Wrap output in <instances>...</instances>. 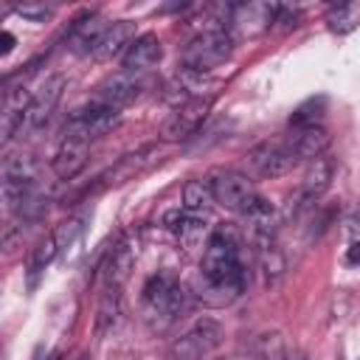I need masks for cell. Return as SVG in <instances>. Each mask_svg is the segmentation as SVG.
Segmentation results:
<instances>
[{
  "mask_svg": "<svg viewBox=\"0 0 360 360\" xmlns=\"http://www.w3.org/2000/svg\"><path fill=\"white\" fill-rule=\"evenodd\" d=\"M11 48H14V37L8 31H3V53H8Z\"/></svg>",
  "mask_w": 360,
  "mask_h": 360,
  "instance_id": "cell-26",
  "label": "cell"
},
{
  "mask_svg": "<svg viewBox=\"0 0 360 360\" xmlns=\"http://www.w3.org/2000/svg\"><path fill=\"white\" fill-rule=\"evenodd\" d=\"M87 219H90V214H82V217H73V219H68L65 225H59V231L53 233V236H56V245H59V253L76 250V245H79L82 236H84Z\"/></svg>",
  "mask_w": 360,
  "mask_h": 360,
  "instance_id": "cell-21",
  "label": "cell"
},
{
  "mask_svg": "<svg viewBox=\"0 0 360 360\" xmlns=\"http://www.w3.org/2000/svg\"><path fill=\"white\" fill-rule=\"evenodd\" d=\"M332 177H335V160H332V158L321 155V158L309 160V169H307V174H304V183H301V194H298V197L312 205V202L329 188Z\"/></svg>",
  "mask_w": 360,
  "mask_h": 360,
  "instance_id": "cell-15",
  "label": "cell"
},
{
  "mask_svg": "<svg viewBox=\"0 0 360 360\" xmlns=\"http://www.w3.org/2000/svg\"><path fill=\"white\" fill-rule=\"evenodd\" d=\"M287 360H304V354H298V352H295V354H287Z\"/></svg>",
  "mask_w": 360,
  "mask_h": 360,
  "instance_id": "cell-27",
  "label": "cell"
},
{
  "mask_svg": "<svg viewBox=\"0 0 360 360\" xmlns=\"http://www.w3.org/2000/svg\"><path fill=\"white\" fill-rule=\"evenodd\" d=\"M62 90H65V76H48L39 90L31 96V107H28V115H25V129H39L45 127V121L51 118V112L56 110L59 98H62Z\"/></svg>",
  "mask_w": 360,
  "mask_h": 360,
  "instance_id": "cell-10",
  "label": "cell"
},
{
  "mask_svg": "<svg viewBox=\"0 0 360 360\" xmlns=\"http://www.w3.org/2000/svg\"><path fill=\"white\" fill-rule=\"evenodd\" d=\"M208 110H211V96H205V98L197 96V98H191L186 104H177L174 112L163 124V132H160L163 141H186L188 135H194L197 127L205 121Z\"/></svg>",
  "mask_w": 360,
  "mask_h": 360,
  "instance_id": "cell-8",
  "label": "cell"
},
{
  "mask_svg": "<svg viewBox=\"0 0 360 360\" xmlns=\"http://www.w3.org/2000/svg\"><path fill=\"white\" fill-rule=\"evenodd\" d=\"M360 22V6H335L326 14V25L335 34H349Z\"/></svg>",
  "mask_w": 360,
  "mask_h": 360,
  "instance_id": "cell-23",
  "label": "cell"
},
{
  "mask_svg": "<svg viewBox=\"0 0 360 360\" xmlns=\"http://www.w3.org/2000/svg\"><path fill=\"white\" fill-rule=\"evenodd\" d=\"M323 112H326V98H323V96H318V98H307V101L290 115V127H292V129L321 127Z\"/></svg>",
  "mask_w": 360,
  "mask_h": 360,
  "instance_id": "cell-20",
  "label": "cell"
},
{
  "mask_svg": "<svg viewBox=\"0 0 360 360\" xmlns=\"http://www.w3.org/2000/svg\"><path fill=\"white\" fill-rule=\"evenodd\" d=\"M14 11L20 17H25V20H34V22H42V20H48L53 14V8L45 6V3H22V6H14Z\"/></svg>",
  "mask_w": 360,
  "mask_h": 360,
  "instance_id": "cell-24",
  "label": "cell"
},
{
  "mask_svg": "<svg viewBox=\"0 0 360 360\" xmlns=\"http://www.w3.org/2000/svg\"><path fill=\"white\" fill-rule=\"evenodd\" d=\"M346 259H349L352 264H357V262H360V242H354V245L349 248V253H346Z\"/></svg>",
  "mask_w": 360,
  "mask_h": 360,
  "instance_id": "cell-25",
  "label": "cell"
},
{
  "mask_svg": "<svg viewBox=\"0 0 360 360\" xmlns=\"http://www.w3.org/2000/svg\"><path fill=\"white\" fill-rule=\"evenodd\" d=\"M87 163V141L79 138H65L53 155V174L59 180H73Z\"/></svg>",
  "mask_w": 360,
  "mask_h": 360,
  "instance_id": "cell-13",
  "label": "cell"
},
{
  "mask_svg": "<svg viewBox=\"0 0 360 360\" xmlns=\"http://www.w3.org/2000/svg\"><path fill=\"white\" fill-rule=\"evenodd\" d=\"M107 28H110L107 20H101V17H84V20H79V22L70 28V34H68V48H70L73 53H79V56H96V51H98V45H101V37H104Z\"/></svg>",
  "mask_w": 360,
  "mask_h": 360,
  "instance_id": "cell-12",
  "label": "cell"
},
{
  "mask_svg": "<svg viewBox=\"0 0 360 360\" xmlns=\"http://www.w3.org/2000/svg\"><path fill=\"white\" fill-rule=\"evenodd\" d=\"M121 118V110L115 107H107V104H98V101H90L87 107L76 110L68 124H65V138H79V141H96L101 135H107Z\"/></svg>",
  "mask_w": 360,
  "mask_h": 360,
  "instance_id": "cell-5",
  "label": "cell"
},
{
  "mask_svg": "<svg viewBox=\"0 0 360 360\" xmlns=\"http://www.w3.org/2000/svg\"><path fill=\"white\" fill-rule=\"evenodd\" d=\"M56 253H59V245H56V236L53 233L37 242V248L31 250V259H28V290H37L39 276L45 273V267L53 262Z\"/></svg>",
  "mask_w": 360,
  "mask_h": 360,
  "instance_id": "cell-19",
  "label": "cell"
},
{
  "mask_svg": "<svg viewBox=\"0 0 360 360\" xmlns=\"http://www.w3.org/2000/svg\"><path fill=\"white\" fill-rule=\"evenodd\" d=\"M132 39H135V34H132V25H129L127 20L110 22V28L104 31L101 45H98V51H96V59H110V56L127 51V48L132 45Z\"/></svg>",
  "mask_w": 360,
  "mask_h": 360,
  "instance_id": "cell-18",
  "label": "cell"
},
{
  "mask_svg": "<svg viewBox=\"0 0 360 360\" xmlns=\"http://www.w3.org/2000/svg\"><path fill=\"white\" fill-rule=\"evenodd\" d=\"M298 163L301 160L292 152V146L287 143V138L284 141H264L245 155L248 177H281V174L292 172Z\"/></svg>",
  "mask_w": 360,
  "mask_h": 360,
  "instance_id": "cell-4",
  "label": "cell"
},
{
  "mask_svg": "<svg viewBox=\"0 0 360 360\" xmlns=\"http://www.w3.org/2000/svg\"><path fill=\"white\" fill-rule=\"evenodd\" d=\"M222 335L225 332H222V326L214 318H202L180 340H174L172 357L174 360H202V357H208L222 343Z\"/></svg>",
  "mask_w": 360,
  "mask_h": 360,
  "instance_id": "cell-7",
  "label": "cell"
},
{
  "mask_svg": "<svg viewBox=\"0 0 360 360\" xmlns=\"http://www.w3.org/2000/svg\"><path fill=\"white\" fill-rule=\"evenodd\" d=\"M28 107H31V96L28 90L20 84V87H6L3 93V112H0V135H3V143H8L17 129L25 127V115H28Z\"/></svg>",
  "mask_w": 360,
  "mask_h": 360,
  "instance_id": "cell-11",
  "label": "cell"
},
{
  "mask_svg": "<svg viewBox=\"0 0 360 360\" xmlns=\"http://www.w3.org/2000/svg\"><path fill=\"white\" fill-rule=\"evenodd\" d=\"M211 200H214V194H211V186L208 183H202V180L186 183V188H183V208L186 211L205 214L208 205H211Z\"/></svg>",
  "mask_w": 360,
  "mask_h": 360,
  "instance_id": "cell-22",
  "label": "cell"
},
{
  "mask_svg": "<svg viewBox=\"0 0 360 360\" xmlns=\"http://www.w3.org/2000/svg\"><path fill=\"white\" fill-rule=\"evenodd\" d=\"M242 290H245V264L239 253V233L228 225H219L205 242L197 292L208 307H225Z\"/></svg>",
  "mask_w": 360,
  "mask_h": 360,
  "instance_id": "cell-1",
  "label": "cell"
},
{
  "mask_svg": "<svg viewBox=\"0 0 360 360\" xmlns=\"http://www.w3.org/2000/svg\"><path fill=\"white\" fill-rule=\"evenodd\" d=\"M233 51V37L225 28H211L197 34L186 48H183V70L191 73H208L217 65H222Z\"/></svg>",
  "mask_w": 360,
  "mask_h": 360,
  "instance_id": "cell-3",
  "label": "cell"
},
{
  "mask_svg": "<svg viewBox=\"0 0 360 360\" xmlns=\"http://www.w3.org/2000/svg\"><path fill=\"white\" fill-rule=\"evenodd\" d=\"M160 39L155 34H141L132 39V45L124 51L121 62H124V70H132V73H143L149 70L152 65H158L160 59Z\"/></svg>",
  "mask_w": 360,
  "mask_h": 360,
  "instance_id": "cell-14",
  "label": "cell"
},
{
  "mask_svg": "<svg viewBox=\"0 0 360 360\" xmlns=\"http://www.w3.org/2000/svg\"><path fill=\"white\" fill-rule=\"evenodd\" d=\"M186 307V290L172 273H158L143 287V315L152 329H166Z\"/></svg>",
  "mask_w": 360,
  "mask_h": 360,
  "instance_id": "cell-2",
  "label": "cell"
},
{
  "mask_svg": "<svg viewBox=\"0 0 360 360\" xmlns=\"http://www.w3.org/2000/svg\"><path fill=\"white\" fill-rule=\"evenodd\" d=\"M202 217H205V214H194V211H186V208L180 205L177 211H169V214H166V225H169V231H172L183 245H194V242L202 236V225H205Z\"/></svg>",
  "mask_w": 360,
  "mask_h": 360,
  "instance_id": "cell-17",
  "label": "cell"
},
{
  "mask_svg": "<svg viewBox=\"0 0 360 360\" xmlns=\"http://www.w3.org/2000/svg\"><path fill=\"white\" fill-rule=\"evenodd\" d=\"M141 90H143V79H141V73H132V70H118V73L107 76V79L98 84L96 98H93V101L121 110V107L132 104V101L141 96Z\"/></svg>",
  "mask_w": 360,
  "mask_h": 360,
  "instance_id": "cell-9",
  "label": "cell"
},
{
  "mask_svg": "<svg viewBox=\"0 0 360 360\" xmlns=\"http://www.w3.org/2000/svg\"><path fill=\"white\" fill-rule=\"evenodd\" d=\"M278 20V6L276 3H236L228 6L225 11V31L239 34V37H253L264 28H270Z\"/></svg>",
  "mask_w": 360,
  "mask_h": 360,
  "instance_id": "cell-6",
  "label": "cell"
},
{
  "mask_svg": "<svg viewBox=\"0 0 360 360\" xmlns=\"http://www.w3.org/2000/svg\"><path fill=\"white\" fill-rule=\"evenodd\" d=\"M287 143L292 146V152L298 155V160H315L326 152L329 146V132L323 127H304V129H292L287 135Z\"/></svg>",
  "mask_w": 360,
  "mask_h": 360,
  "instance_id": "cell-16",
  "label": "cell"
}]
</instances>
